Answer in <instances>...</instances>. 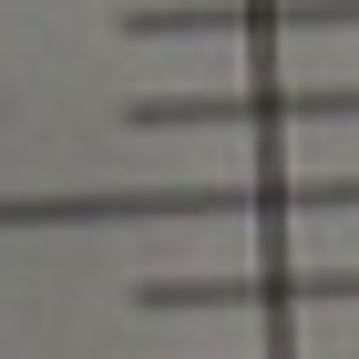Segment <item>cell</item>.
Masks as SVG:
<instances>
[{
	"instance_id": "6da1fadb",
	"label": "cell",
	"mask_w": 359,
	"mask_h": 359,
	"mask_svg": "<svg viewBox=\"0 0 359 359\" xmlns=\"http://www.w3.org/2000/svg\"><path fill=\"white\" fill-rule=\"evenodd\" d=\"M359 205V175H247V185H52L0 195V236L21 226H205V216H318Z\"/></svg>"
},
{
	"instance_id": "7a4b0ae2",
	"label": "cell",
	"mask_w": 359,
	"mask_h": 359,
	"mask_svg": "<svg viewBox=\"0 0 359 359\" xmlns=\"http://www.w3.org/2000/svg\"><path fill=\"white\" fill-rule=\"evenodd\" d=\"M134 134H205V123H359V83H247V93H134Z\"/></svg>"
},
{
	"instance_id": "3957f363",
	"label": "cell",
	"mask_w": 359,
	"mask_h": 359,
	"mask_svg": "<svg viewBox=\"0 0 359 359\" xmlns=\"http://www.w3.org/2000/svg\"><path fill=\"white\" fill-rule=\"evenodd\" d=\"M123 41H277V31H359V0H134Z\"/></svg>"
},
{
	"instance_id": "277c9868",
	"label": "cell",
	"mask_w": 359,
	"mask_h": 359,
	"mask_svg": "<svg viewBox=\"0 0 359 359\" xmlns=\"http://www.w3.org/2000/svg\"><path fill=\"white\" fill-rule=\"evenodd\" d=\"M359 267H236V277H134L144 318H216V308H339Z\"/></svg>"
},
{
	"instance_id": "5b68a950",
	"label": "cell",
	"mask_w": 359,
	"mask_h": 359,
	"mask_svg": "<svg viewBox=\"0 0 359 359\" xmlns=\"http://www.w3.org/2000/svg\"><path fill=\"white\" fill-rule=\"evenodd\" d=\"M267 359H298V349H267Z\"/></svg>"
}]
</instances>
